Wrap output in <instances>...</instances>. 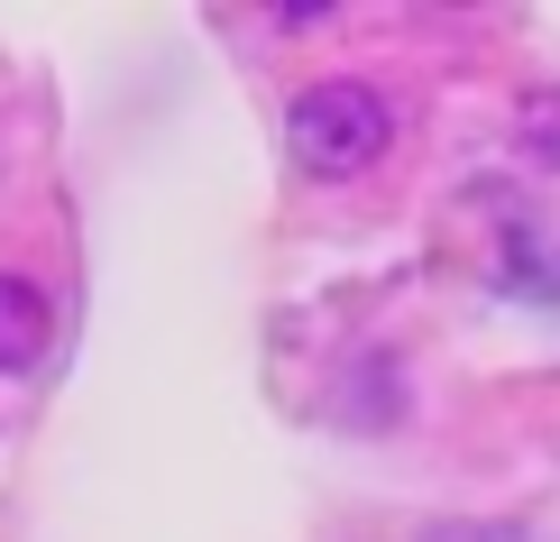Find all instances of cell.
<instances>
[{
  "label": "cell",
  "mask_w": 560,
  "mask_h": 542,
  "mask_svg": "<svg viewBox=\"0 0 560 542\" xmlns=\"http://www.w3.org/2000/svg\"><path fill=\"white\" fill-rule=\"evenodd\" d=\"M386 138H395V111H386V92L359 83V74L303 83L294 102H285V157H294L303 175H322V184L368 175L386 157Z\"/></svg>",
  "instance_id": "cell-1"
},
{
  "label": "cell",
  "mask_w": 560,
  "mask_h": 542,
  "mask_svg": "<svg viewBox=\"0 0 560 542\" xmlns=\"http://www.w3.org/2000/svg\"><path fill=\"white\" fill-rule=\"evenodd\" d=\"M56 341V303H46L37 276H10L0 267V377H28Z\"/></svg>",
  "instance_id": "cell-2"
},
{
  "label": "cell",
  "mask_w": 560,
  "mask_h": 542,
  "mask_svg": "<svg viewBox=\"0 0 560 542\" xmlns=\"http://www.w3.org/2000/svg\"><path fill=\"white\" fill-rule=\"evenodd\" d=\"M524 157L560 166V92H533V102H524Z\"/></svg>",
  "instance_id": "cell-3"
}]
</instances>
